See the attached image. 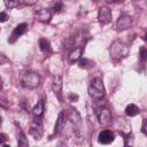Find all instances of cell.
I'll list each match as a JSON object with an SVG mask.
<instances>
[{"label": "cell", "mask_w": 147, "mask_h": 147, "mask_svg": "<svg viewBox=\"0 0 147 147\" xmlns=\"http://www.w3.org/2000/svg\"><path fill=\"white\" fill-rule=\"evenodd\" d=\"M129 53H130L129 46L121 40L113 41V44L109 47V54L114 60H122V59L126 57L129 55Z\"/></svg>", "instance_id": "obj_1"}, {"label": "cell", "mask_w": 147, "mask_h": 147, "mask_svg": "<svg viewBox=\"0 0 147 147\" xmlns=\"http://www.w3.org/2000/svg\"><path fill=\"white\" fill-rule=\"evenodd\" d=\"M21 83L25 88H36L40 83V76L36 71L28 70L22 75Z\"/></svg>", "instance_id": "obj_2"}, {"label": "cell", "mask_w": 147, "mask_h": 147, "mask_svg": "<svg viewBox=\"0 0 147 147\" xmlns=\"http://www.w3.org/2000/svg\"><path fill=\"white\" fill-rule=\"evenodd\" d=\"M88 94L93 99H101L105 96V86L101 78L95 77L91 80L88 86Z\"/></svg>", "instance_id": "obj_3"}, {"label": "cell", "mask_w": 147, "mask_h": 147, "mask_svg": "<svg viewBox=\"0 0 147 147\" xmlns=\"http://www.w3.org/2000/svg\"><path fill=\"white\" fill-rule=\"evenodd\" d=\"M95 113H96V116H98V119H99L100 124L108 125L111 122V114H110V110L108 108H106V107L98 108Z\"/></svg>", "instance_id": "obj_4"}, {"label": "cell", "mask_w": 147, "mask_h": 147, "mask_svg": "<svg viewBox=\"0 0 147 147\" xmlns=\"http://www.w3.org/2000/svg\"><path fill=\"white\" fill-rule=\"evenodd\" d=\"M132 25V18L129 15H122L119 16V18L117 20L116 23V30L117 31H124L126 29H129Z\"/></svg>", "instance_id": "obj_5"}, {"label": "cell", "mask_w": 147, "mask_h": 147, "mask_svg": "<svg viewBox=\"0 0 147 147\" xmlns=\"http://www.w3.org/2000/svg\"><path fill=\"white\" fill-rule=\"evenodd\" d=\"M115 140V134L110 130H103L98 136V141L102 145H109Z\"/></svg>", "instance_id": "obj_6"}, {"label": "cell", "mask_w": 147, "mask_h": 147, "mask_svg": "<svg viewBox=\"0 0 147 147\" xmlns=\"http://www.w3.org/2000/svg\"><path fill=\"white\" fill-rule=\"evenodd\" d=\"M98 18L101 24H108L111 22V10L108 7H101L98 13Z\"/></svg>", "instance_id": "obj_7"}, {"label": "cell", "mask_w": 147, "mask_h": 147, "mask_svg": "<svg viewBox=\"0 0 147 147\" xmlns=\"http://www.w3.org/2000/svg\"><path fill=\"white\" fill-rule=\"evenodd\" d=\"M36 16H37V20L40 22H44V23L49 22L52 17V10L48 8H41L36 13Z\"/></svg>", "instance_id": "obj_8"}, {"label": "cell", "mask_w": 147, "mask_h": 147, "mask_svg": "<svg viewBox=\"0 0 147 147\" xmlns=\"http://www.w3.org/2000/svg\"><path fill=\"white\" fill-rule=\"evenodd\" d=\"M38 121H36L31 127H30V133L34 137V139H40V137L42 136V125L39 118H37Z\"/></svg>", "instance_id": "obj_9"}, {"label": "cell", "mask_w": 147, "mask_h": 147, "mask_svg": "<svg viewBox=\"0 0 147 147\" xmlns=\"http://www.w3.org/2000/svg\"><path fill=\"white\" fill-rule=\"evenodd\" d=\"M83 51H84V47H83V46H77V47H75V48L70 52V54H69V62H70V63H74V62L80 60V56H82V54H83Z\"/></svg>", "instance_id": "obj_10"}, {"label": "cell", "mask_w": 147, "mask_h": 147, "mask_svg": "<svg viewBox=\"0 0 147 147\" xmlns=\"http://www.w3.org/2000/svg\"><path fill=\"white\" fill-rule=\"evenodd\" d=\"M62 85H63V82H62V77H61L60 75L55 76V77H54V80H53V85H52V88H53L54 93H56V95H57L59 98H61Z\"/></svg>", "instance_id": "obj_11"}, {"label": "cell", "mask_w": 147, "mask_h": 147, "mask_svg": "<svg viewBox=\"0 0 147 147\" xmlns=\"http://www.w3.org/2000/svg\"><path fill=\"white\" fill-rule=\"evenodd\" d=\"M26 28H28V25H26V23H21V24H18L15 29H14V31H13V33H11V38H10V41L13 42L15 39H17L18 37H21L25 31H26Z\"/></svg>", "instance_id": "obj_12"}, {"label": "cell", "mask_w": 147, "mask_h": 147, "mask_svg": "<svg viewBox=\"0 0 147 147\" xmlns=\"http://www.w3.org/2000/svg\"><path fill=\"white\" fill-rule=\"evenodd\" d=\"M39 47H40V51H41L44 54H46V55H48V54L52 53V48H51L49 41H48L47 39H45V38H41V39L39 40Z\"/></svg>", "instance_id": "obj_13"}, {"label": "cell", "mask_w": 147, "mask_h": 147, "mask_svg": "<svg viewBox=\"0 0 147 147\" xmlns=\"http://www.w3.org/2000/svg\"><path fill=\"white\" fill-rule=\"evenodd\" d=\"M33 114L37 118H40L44 114V101L42 100H39L37 102V105L33 107Z\"/></svg>", "instance_id": "obj_14"}, {"label": "cell", "mask_w": 147, "mask_h": 147, "mask_svg": "<svg viewBox=\"0 0 147 147\" xmlns=\"http://www.w3.org/2000/svg\"><path fill=\"white\" fill-rule=\"evenodd\" d=\"M17 145L18 147H29V141L26 136L20 130L18 131V137H17Z\"/></svg>", "instance_id": "obj_15"}, {"label": "cell", "mask_w": 147, "mask_h": 147, "mask_svg": "<svg viewBox=\"0 0 147 147\" xmlns=\"http://www.w3.org/2000/svg\"><path fill=\"white\" fill-rule=\"evenodd\" d=\"M64 126V113H60L59 114V117H57V121H56V124H55V130L54 132L55 133H59Z\"/></svg>", "instance_id": "obj_16"}, {"label": "cell", "mask_w": 147, "mask_h": 147, "mask_svg": "<svg viewBox=\"0 0 147 147\" xmlns=\"http://www.w3.org/2000/svg\"><path fill=\"white\" fill-rule=\"evenodd\" d=\"M125 114H126L127 116L133 117V116H136V115L139 114V108H138L136 105L131 103V105L126 106V108H125Z\"/></svg>", "instance_id": "obj_17"}, {"label": "cell", "mask_w": 147, "mask_h": 147, "mask_svg": "<svg viewBox=\"0 0 147 147\" xmlns=\"http://www.w3.org/2000/svg\"><path fill=\"white\" fill-rule=\"evenodd\" d=\"M79 67L80 68H91V67H93V62H91L87 59H80L79 60Z\"/></svg>", "instance_id": "obj_18"}, {"label": "cell", "mask_w": 147, "mask_h": 147, "mask_svg": "<svg viewBox=\"0 0 147 147\" xmlns=\"http://www.w3.org/2000/svg\"><path fill=\"white\" fill-rule=\"evenodd\" d=\"M140 59H141L142 61L147 60V49H146L145 47L140 48Z\"/></svg>", "instance_id": "obj_19"}, {"label": "cell", "mask_w": 147, "mask_h": 147, "mask_svg": "<svg viewBox=\"0 0 147 147\" xmlns=\"http://www.w3.org/2000/svg\"><path fill=\"white\" fill-rule=\"evenodd\" d=\"M141 131L145 136H147V118H145L142 121V125H141Z\"/></svg>", "instance_id": "obj_20"}, {"label": "cell", "mask_w": 147, "mask_h": 147, "mask_svg": "<svg viewBox=\"0 0 147 147\" xmlns=\"http://www.w3.org/2000/svg\"><path fill=\"white\" fill-rule=\"evenodd\" d=\"M5 5L9 8H13V7L18 6V1H5Z\"/></svg>", "instance_id": "obj_21"}, {"label": "cell", "mask_w": 147, "mask_h": 147, "mask_svg": "<svg viewBox=\"0 0 147 147\" xmlns=\"http://www.w3.org/2000/svg\"><path fill=\"white\" fill-rule=\"evenodd\" d=\"M7 18H8V16H7V14L2 11V13L0 14V21H1V22H6V21H7Z\"/></svg>", "instance_id": "obj_22"}, {"label": "cell", "mask_w": 147, "mask_h": 147, "mask_svg": "<svg viewBox=\"0 0 147 147\" xmlns=\"http://www.w3.org/2000/svg\"><path fill=\"white\" fill-rule=\"evenodd\" d=\"M61 8H62V3H61V2H59V3H56V5L54 6V11H55V13H57V11H60V10H61Z\"/></svg>", "instance_id": "obj_23"}, {"label": "cell", "mask_w": 147, "mask_h": 147, "mask_svg": "<svg viewBox=\"0 0 147 147\" xmlns=\"http://www.w3.org/2000/svg\"><path fill=\"white\" fill-rule=\"evenodd\" d=\"M57 147H68V146H67V144H65L64 141H60V142L57 144Z\"/></svg>", "instance_id": "obj_24"}, {"label": "cell", "mask_w": 147, "mask_h": 147, "mask_svg": "<svg viewBox=\"0 0 147 147\" xmlns=\"http://www.w3.org/2000/svg\"><path fill=\"white\" fill-rule=\"evenodd\" d=\"M2 147H10V146H9V145H7V144H3V145H2Z\"/></svg>", "instance_id": "obj_25"}, {"label": "cell", "mask_w": 147, "mask_h": 147, "mask_svg": "<svg viewBox=\"0 0 147 147\" xmlns=\"http://www.w3.org/2000/svg\"><path fill=\"white\" fill-rule=\"evenodd\" d=\"M144 40H145V41H146V42H147V34H146V36H145V37H144Z\"/></svg>", "instance_id": "obj_26"}, {"label": "cell", "mask_w": 147, "mask_h": 147, "mask_svg": "<svg viewBox=\"0 0 147 147\" xmlns=\"http://www.w3.org/2000/svg\"><path fill=\"white\" fill-rule=\"evenodd\" d=\"M124 147H131V146H127V145H126V146H124Z\"/></svg>", "instance_id": "obj_27"}]
</instances>
